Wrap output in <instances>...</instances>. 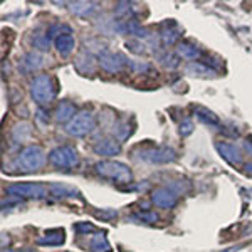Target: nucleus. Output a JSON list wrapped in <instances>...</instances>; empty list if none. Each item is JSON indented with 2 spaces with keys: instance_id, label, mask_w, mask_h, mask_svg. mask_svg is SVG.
Listing matches in <instances>:
<instances>
[{
  "instance_id": "nucleus-1",
  "label": "nucleus",
  "mask_w": 252,
  "mask_h": 252,
  "mask_svg": "<svg viewBox=\"0 0 252 252\" xmlns=\"http://www.w3.org/2000/svg\"><path fill=\"white\" fill-rule=\"evenodd\" d=\"M44 163H46L44 150L37 145H32L19 153V157L14 161V166H17L20 172H32V170H39L40 166H44Z\"/></svg>"
},
{
  "instance_id": "nucleus-2",
  "label": "nucleus",
  "mask_w": 252,
  "mask_h": 252,
  "mask_svg": "<svg viewBox=\"0 0 252 252\" xmlns=\"http://www.w3.org/2000/svg\"><path fill=\"white\" fill-rule=\"evenodd\" d=\"M31 94L37 104H49L56 97V84L49 74L35 76L31 84Z\"/></svg>"
},
{
  "instance_id": "nucleus-3",
  "label": "nucleus",
  "mask_w": 252,
  "mask_h": 252,
  "mask_svg": "<svg viewBox=\"0 0 252 252\" xmlns=\"http://www.w3.org/2000/svg\"><path fill=\"white\" fill-rule=\"evenodd\" d=\"M96 172L101 177L116 180L118 184H129L131 182V172H129V168L126 165L120 163V161H99L96 165Z\"/></svg>"
},
{
  "instance_id": "nucleus-4",
  "label": "nucleus",
  "mask_w": 252,
  "mask_h": 252,
  "mask_svg": "<svg viewBox=\"0 0 252 252\" xmlns=\"http://www.w3.org/2000/svg\"><path fill=\"white\" fill-rule=\"evenodd\" d=\"M96 126V118L88 111H83L76 115L66 126V131L72 136H84L91 133Z\"/></svg>"
},
{
  "instance_id": "nucleus-5",
  "label": "nucleus",
  "mask_w": 252,
  "mask_h": 252,
  "mask_svg": "<svg viewBox=\"0 0 252 252\" xmlns=\"http://www.w3.org/2000/svg\"><path fill=\"white\" fill-rule=\"evenodd\" d=\"M49 189L42 184H14L7 189V193L19 198H44Z\"/></svg>"
},
{
  "instance_id": "nucleus-6",
  "label": "nucleus",
  "mask_w": 252,
  "mask_h": 252,
  "mask_svg": "<svg viewBox=\"0 0 252 252\" xmlns=\"http://www.w3.org/2000/svg\"><path fill=\"white\" fill-rule=\"evenodd\" d=\"M52 165L59 166V168H72L78 165V153L71 146H59V148L52 150L49 155Z\"/></svg>"
},
{
  "instance_id": "nucleus-7",
  "label": "nucleus",
  "mask_w": 252,
  "mask_h": 252,
  "mask_svg": "<svg viewBox=\"0 0 252 252\" xmlns=\"http://www.w3.org/2000/svg\"><path fill=\"white\" fill-rule=\"evenodd\" d=\"M140 158L145 161H150V163H168V161H173L175 158V152L168 148H145L140 152Z\"/></svg>"
},
{
  "instance_id": "nucleus-8",
  "label": "nucleus",
  "mask_w": 252,
  "mask_h": 252,
  "mask_svg": "<svg viewBox=\"0 0 252 252\" xmlns=\"http://www.w3.org/2000/svg\"><path fill=\"white\" fill-rule=\"evenodd\" d=\"M99 64L106 72H118V71L123 69L125 64H128V59L121 54H115V52L104 51L103 54L99 56Z\"/></svg>"
},
{
  "instance_id": "nucleus-9",
  "label": "nucleus",
  "mask_w": 252,
  "mask_h": 252,
  "mask_svg": "<svg viewBox=\"0 0 252 252\" xmlns=\"http://www.w3.org/2000/svg\"><path fill=\"white\" fill-rule=\"evenodd\" d=\"M152 202L161 209H173L178 202V195L172 189H157L152 193Z\"/></svg>"
},
{
  "instance_id": "nucleus-10",
  "label": "nucleus",
  "mask_w": 252,
  "mask_h": 252,
  "mask_svg": "<svg viewBox=\"0 0 252 252\" xmlns=\"http://www.w3.org/2000/svg\"><path fill=\"white\" fill-rule=\"evenodd\" d=\"M215 146H217L219 153L222 155L223 160L229 161L230 165H239V163H241L242 155H241V152H239V150L235 148L234 145H230V143H217Z\"/></svg>"
},
{
  "instance_id": "nucleus-11",
  "label": "nucleus",
  "mask_w": 252,
  "mask_h": 252,
  "mask_svg": "<svg viewBox=\"0 0 252 252\" xmlns=\"http://www.w3.org/2000/svg\"><path fill=\"white\" fill-rule=\"evenodd\" d=\"M94 152L103 157H113L121 152V146L115 140H101L94 145Z\"/></svg>"
},
{
  "instance_id": "nucleus-12",
  "label": "nucleus",
  "mask_w": 252,
  "mask_h": 252,
  "mask_svg": "<svg viewBox=\"0 0 252 252\" xmlns=\"http://www.w3.org/2000/svg\"><path fill=\"white\" fill-rule=\"evenodd\" d=\"M74 66L81 74H93V72H94V59H93L91 54L83 52V54H79L78 58H76Z\"/></svg>"
},
{
  "instance_id": "nucleus-13",
  "label": "nucleus",
  "mask_w": 252,
  "mask_h": 252,
  "mask_svg": "<svg viewBox=\"0 0 252 252\" xmlns=\"http://www.w3.org/2000/svg\"><path fill=\"white\" fill-rule=\"evenodd\" d=\"M76 40L71 34H61L56 37V47H58L61 56H69L72 51H74Z\"/></svg>"
},
{
  "instance_id": "nucleus-14",
  "label": "nucleus",
  "mask_w": 252,
  "mask_h": 252,
  "mask_svg": "<svg viewBox=\"0 0 252 252\" xmlns=\"http://www.w3.org/2000/svg\"><path fill=\"white\" fill-rule=\"evenodd\" d=\"M69 5H71L72 14L79 15V17H88L97 9V3L94 2H72Z\"/></svg>"
},
{
  "instance_id": "nucleus-15",
  "label": "nucleus",
  "mask_w": 252,
  "mask_h": 252,
  "mask_svg": "<svg viewBox=\"0 0 252 252\" xmlns=\"http://www.w3.org/2000/svg\"><path fill=\"white\" fill-rule=\"evenodd\" d=\"M74 113H76V108L72 103L69 101H63L59 104L58 109H56V120L58 121H71L74 118Z\"/></svg>"
},
{
  "instance_id": "nucleus-16",
  "label": "nucleus",
  "mask_w": 252,
  "mask_h": 252,
  "mask_svg": "<svg viewBox=\"0 0 252 252\" xmlns=\"http://www.w3.org/2000/svg\"><path fill=\"white\" fill-rule=\"evenodd\" d=\"M37 242L42 244V246H61V244L64 242V230H61V229L49 230V232L44 235V237H40Z\"/></svg>"
},
{
  "instance_id": "nucleus-17",
  "label": "nucleus",
  "mask_w": 252,
  "mask_h": 252,
  "mask_svg": "<svg viewBox=\"0 0 252 252\" xmlns=\"http://www.w3.org/2000/svg\"><path fill=\"white\" fill-rule=\"evenodd\" d=\"M177 52L180 58H184L187 61H195L200 58V49L192 46V44H180L177 47Z\"/></svg>"
},
{
  "instance_id": "nucleus-18",
  "label": "nucleus",
  "mask_w": 252,
  "mask_h": 252,
  "mask_svg": "<svg viewBox=\"0 0 252 252\" xmlns=\"http://www.w3.org/2000/svg\"><path fill=\"white\" fill-rule=\"evenodd\" d=\"M49 192H51V195H54V197L61 198V197H72V195L78 193V190L64 184H52L49 185Z\"/></svg>"
},
{
  "instance_id": "nucleus-19",
  "label": "nucleus",
  "mask_w": 252,
  "mask_h": 252,
  "mask_svg": "<svg viewBox=\"0 0 252 252\" xmlns=\"http://www.w3.org/2000/svg\"><path fill=\"white\" fill-rule=\"evenodd\" d=\"M195 116L209 126H220V120H219L212 111H209V109H205V108H195Z\"/></svg>"
},
{
  "instance_id": "nucleus-20",
  "label": "nucleus",
  "mask_w": 252,
  "mask_h": 252,
  "mask_svg": "<svg viewBox=\"0 0 252 252\" xmlns=\"http://www.w3.org/2000/svg\"><path fill=\"white\" fill-rule=\"evenodd\" d=\"M91 251L93 252H109L111 247L108 244V239L104 234H96L91 241Z\"/></svg>"
},
{
  "instance_id": "nucleus-21",
  "label": "nucleus",
  "mask_w": 252,
  "mask_h": 252,
  "mask_svg": "<svg viewBox=\"0 0 252 252\" xmlns=\"http://www.w3.org/2000/svg\"><path fill=\"white\" fill-rule=\"evenodd\" d=\"M22 64L26 66L27 71H34V69L42 67L44 61H42V58H40L39 54H35V52H31V54H27L26 58H24Z\"/></svg>"
},
{
  "instance_id": "nucleus-22",
  "label": "nucleus",
  "mask_w": 252,
  "mask_h": 252,
  "mask_svg": "<svg viewBox=\"0 0 252 252\" xmlns=\"http://www.w3.org/2000/svg\"><path fill=\"white\" fill-rule=\"evenodd\" d=\"M178 37H180V29L175 24H172V27L166 26V29L161 32V39H163L165 44H175Z\"/></svg>"
},
{
  "instance_id": "nucleus-23",
  "label": "nucleus",
  "mask_w": 252,
  "mask_h": 252,
  "mask_svg": "<svg viewBox=\"0 0 252 252\" xmlns=\"http://www.w3.org/2000/svg\"><path fill=\"white\" fill-rule=\"evenodd\" d=\"M12 136H14L15 141L22 143V141H26L27 138L31 136V126L29 125H17L14 129H12Z\"/></svg>"
},
{
  "instance_id": "nucleus-24",
  "label": "nucleus",
  "mask_w": 252,
  "mask_h": 252,
  "mask_svg": "<svg viewBox=\"0 0 252 252\" xmlns=\"http://www.w3.org/2000/svg\"><path fill=\"white\" fill-rule=\"evenodd\" d=\"M187 72H189V74H193V76H209V74H214L212 69L202 66V64H198V63H190L189 66H187Z\"/></svg>"
},
{
  "instance_id": "nucleus-25",
  "label": "nucleus",
  "mask_w": 252,
  "mask_h": 252,
  "mask_svg": "<svg viewBox=\"0 0 252 252\" xmlns=\"http://www.w3.org/2000/svg\"><path fill=\"white\" fill-rule=\"evenodd\" d=\"M32 44L37 49H40V51H46V49H49V46H51V40H49V35L46 34H35L34 37H32Z\"/></svg>"
},
{
  "instance_id": "nucleus-26",
  "label": "nucleus",
  "mask_w": 252,
  "mask_h": 252,
  "mask_svg": "<svg viewBox=\"0 0 252 252\" xmlns=\"http://www.w3.org/2000/svg\"><path fill=\"white\" fill-rule=\"evenodd\" d=\"M136 217L141 219V220H145V222H150V223L158 220V215L155 212H138Z\"/></svg>"
},
{
  "instance_id": "nucleus-27",
  "label": "nucleus",
  "mask_w": 252,
  "mask_h": 252,
  "mask_svg": "<svg viewBox=\"0 0 252 252\" xmlns=\"http://www.w3.org/2000/svg\"><path fill=\"white\" fill-rule=\"evenodd\" d=\"M192 131H193V123L190 120H185L184 123L180 125V133L184 136H187V135H190Z\"/></svg>"
},
{
  "instance_id": "nucleus-28",
  "label": "nucleus",
  "mask_w": 252,
  "mask_h": 252,
  "mask_svg": "<svg viewBox=\"0 0 252 252\" xmlns=\"http://www.w3.org/2000/svg\"><path fill=\"white\" fill-rule=\"evenodd\" d=\"M128 64L131 66L133 69H136L138 72H146L150 69V66L146 63H136V61H129L128 59Z\"/></svg>"
},
{
  "instance_id": "nucleus-29",
  "label": "nucleus",
  "mask_w": 252,
  "mask_h": 252,
  "mask_svg": "<svg viewBox=\"0 0 252 252\" xmlns=\"http://www.w3.org/2000/svg\"><path fill=\"white\" fill-rule=\"evenodd\" d=\"M76 230H78V232H93L94 227H93L91 223H78V225H76Z\"/></svg>"
},
{
  "instance_id": "nucleus-30",
  "label": "nucleus",
  "mask_w": 252,
  "mask_h": 252,
  "mask_svg": "<svg viewBox=\"0 0 252 252\" xmlns=\"http://www.w3.org/2000/svg\"><path fill=\"white\" fill-rule=\"evenodd\" d=\"M97 217H101V219H113V217H116V210H104V212H97L96 214Z\"/></svg>"
},
{
  "instance_id": "nucleus-31",
  "label": "nucleus",
  "mask_w": 252,
  "mask_h": 252,
  "mask_svg": "<svg viewBox=\"0 0 252 252\" xmlns=\"http://www.w3.org/2000/svg\"><path fill=\"white\" fill-rule=\"evenodd\" d=\"M246 173L247 175H252V163H249V165L246 166Z\"/></svg>"
},
{
  "instance_id": "nucleus-32",
  "label": "nucleus",
  "mask_w": 252,
  "mask_h": 252,
  "mask_svg": "<svg viewBox=\"0 0 252 252\" xmlns=\"http://www.w3.org/2000/svg\"><path fill=\"white\" fill-rule=\"evenodd\" d=\"M246 148H247V152H251V153H252V145H249V143H246Z\"/></svg>"
}]
</instances>
